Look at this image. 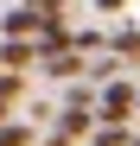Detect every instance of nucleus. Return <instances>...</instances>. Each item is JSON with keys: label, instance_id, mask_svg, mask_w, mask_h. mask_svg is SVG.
Segmentation results:
<instances>
[{"label": "nucleus", "instance_id": "obj_1", "mask_svg": "<svg viewBox=\"0 0 140 146\" xmlns=\"http://www.w3.org/2000/svg\"><path fill=\"white\" fill-rule=\"evenodd\" d=\"M134 114H140V89H134L127 76H115V83L102 89V121H121V127H127Z\"/></svg>", "mask_w": 140, "mask_h": 146}, {"label": "nucleus", "instance_id": "obj_2", "mask_svg": "<svg viewBox=\"0 0 140 146\" xmlns=\"http://www.w3.org/2000/svg\"><path fill=\"white\" fill-rule=\"evenodd\" d=\"M38 57H45V51H38V38H7V44H0V64H7L13 76H26Z\"/></svg>", "mask_w": 140, "mask_h": 146}, {"label": "nucleus", "instance_id": "obj_3", "mask_svg": "<svg viewBox=\"0 0 140 146\" xmlns=\"http://www.w3.org/2000/svg\"><path fill=\"white\" fill-rule=\"evenodd\" d=\"M0 32H7V38H38V32H45V13H32V7H13L7 19H0Z\"/></svg>", "mask_w": 140, "mask_h": 146}, {"label": "nucleus", "instance_id": "obj_4", "mask_svg": "<svg viewBox=\"0 0 140 146\" xmlns=\"http://www.w3.org/2000/svg\"><path fill=\"white\" fill-rule=\"evenodd\" d=\"M89 146H134V133L121 127V121H96V133H89Z\"/></svg>", "mask_w": 140, "mask_h": 146}, {"label": "nucleus", "instance_id": "obj_5", "mask_svg": "<svg viewBox=\"0 0 140 146\" xmlns=\"http://www.w3.org/2000/svg\"><path fill=\"white\" fill-rule=\"evenodd\" d=\"M108 51H115V57H140V26H115Z\"/></svg>", "mask_w": 140, "mask_h": 146}, {"label": "nucleus", "instance_id": "obj_6", "mask_svg": "<svg viewBox=\"0 0 140 146\" xmlns=\"http://www.w3.org/2000/svg\"><path fill=\"white\" fill-rule=\"evenodd\" d=\"M0 102H13V108L26 102V76H13V70H0Z\"/></svg>", "mask_w": 140, "mask_h": 146}, {"label": "nucleus", "instance_id": "obj_7", "mask_svg": "<svg viewBox=\"0 0 140 146\" xmlns=\"http://www.w3.org/2000/svg\"><path fill=\"white\" fill-rule=\"evenodd\" d=\"M0 146H32V127L26 121H7V127H0Z\"/></svg>", "mask_w": 140, "mask_h": 146}, {"label": "nucleus", "instance_id": "obj_8", "mask_svg": "<svg viewBox=\"0 0 140 146\" xmlns=\"http://www.w3.org/2000/svg\"><path fill=\"white\" fill-rule=\"evenodd\" d=\"M45 70H51V76H77V70H83V51H77V57H51Z\"/></svg>", "mask_w": 140, "mask_h": 146}, {"label": "nucleus", "instance_id": "obj_9", "mask_svg": "<svg viewBox=\"0 0 140 146\" xmlns=\"http://www.w3.org/2000/svg\"><path fill=\"white\" fill-rule=\"evenodd\" d=\"M26 7H32V13H45V19H57V13H64V0H26Z\"/></svg>", "mask_w": 140, "mask_h": 146}, {"label": "nucleus", "instance_id": "obj_10", "mask_svg": "<svg viewBox=\"0 0 140 146\" xmlns=\"http://www.w3.org/2000/svg\"><path fill=\"white\" fill-rule=\"evenodd\" d=\"M96 7H102V13H121V7H127V0H96Z\"/></svg>", "mask_w": 140, "mask_h": 146}, {"label": "nucleus", "instance_id": "obj_11", "mask_svg": "<svg viewBox=\"0 0 140 146\" xmlns=\"http://www.w3.org/2000/svg\"><path fill=\"white\" fill-rule=\"evenodd\" d=\"M7 121H13V102H0V127H7Z\"/></svg>", "mask_w": 140, "mask_h": 146}, {"label": "nucleus", "instance_id": "obj_12", "mask_svg": "<svg viewBox=\"0 0 140 146\" xmlns=\"http://www.w3.org/2000/svg\"><path fill=\"white\" fill-rule=\"evenodd\" d=\"M134 146H140V133H134Z\"/></svg>", "mask_w": 140, "mask_h": 146}, {"label": "nucleus", "instance_id": "obj_13", "mask_svg": "<svg viewBox=\"0 0 140 146\" xmlns=\"http://www.w3.org/2000/svg\"><path fill=\"white\" fill-rule=\"evenodd\" d=\"M0 70H7V64H0Z\"/></svg>", "mask_w": 140, "mask_h": 146}]
</instances>
